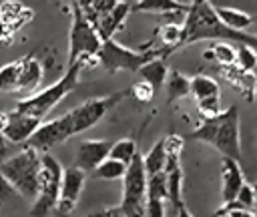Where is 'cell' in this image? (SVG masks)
Masks as SVG:
<instances>
[{
    "label": "cell",
    "instance_id": "obj_27",
    "mask_svg": "<svg viewBox=\"0 0 257 217\" xmlns=\"http://www.w3.org/2000/svg\"><path fill=\"white\" fill-rule=\"evenodd\" d=\"M235 48L225 40V42H215L209 50L203 52L205 60H217L219 64H235Z\"/></svg>",
    "mask_w": 257,
    "mask_h": 217
},
{
    "label": "cell",
    "instance_id": "obj_32",
    "mask_svg": "<svg viewBox=\"0 0 257 217\" xmlns=\"http://www.w3.org/2000/svg\"><path fill=\"white\" fill-rule=\"evenodd\" d=\"M128 94H133L139 102H151L153 100V94H155V88L147 82V80H139V82H135L131 88H128Z\"/></svg>",
    "mask_w": 257,
    "mask_h": 217
},
{
    "label": "cell",
    "instance_id": "obj_9",
    "mask_svg": "<svg viewBox=\"0 0 257 217\" xmlns=\"http://www.w3.org/2000/svg\"><path fill=\"white\" fill-rule=\"evenodd\" d=\"M167 163H165V179H167V201L173 205V209L179 215L189 217V209L185 207L183 201V167H181V147L183 139L181 137H167Z\"/></svg>",
    "mask_w": 257,
    "mask_h": 217
},
{
    "label": "cell",
    "instance_id": "obj_13",
    "mask_svg": "<svg viewBox=\"0 0 257 217\" xmlns=\"http://www.w3.org/2000/svg\"><path fill=\"white\" fill-rule=\"evenodd\" d=\"M197 100V106L203 117L217 115L221 111V88L217 80L207 74H195L191 78V92Z\"/></svg>",
    "mask_w": 257,
    "mask_h": 217
},
{
    "label": "cell",
    "instance_id": "obj_1",
    "mask_svg": "<svg viewBox=\"0 0 257 217\" xmlns=\"http://www.w3.org/2000/svg\"><path fill=\"white\" fill-rule=\"evenodd\" d=\"M201 40H235L239 44H249L257 50V36L245 30H235L227 26L215 12L209 0H193L183 18V40L181 46L201 42Z\"/></svg>",
    "mask_w": 257,
    "mask_h": 217
},
{
    "label": "cell",
    "instance_id": "obj_33",
    "mask_svg": "<svg viewBox=\"0 0 257 217\" xmlns=\"http://www.w3.org/2000/svg\"><path fill=\"white\" fill-rule=\"evenodd\" d=\"M215 213H217V215H255L253 209L245 207V205H243L241 201H237V199L223 203V207H219Z\"/></svg>",
    "mask_w": 257,
    "mask_h": 217
},
{
    "label": "cell",
    "instance_id": "obj_31",
    "mask_svg": "<svg viewBox=\"0 0 257 217\" xmlns=\"http://www.w3.org/2000/svg\"><path fill=\"white\" fill-rule=\"evenodd\" d=\"M235 62L239 68L253 72L257 68V50L249 44H239V48L235 52Z\"/></svg>",
    "mask_w": 257,
    "mask_h": 217
},
{
    "label": "cell",
    "instance_id": "obj_37",
    "mask_svg": "<svg viewBox=\"0 0 257 217\" xmlns=\"http://www.w3.org/2000/svg\"><path fill=\"white\" fill-rule=\"evenodd\" d=\"M253 189H255V205H253V213L257 215V179H255V183H253Z\"/></svg>",
    "mask_w": 257,
    "mask_h": 217
},
{
    "label": "cell",
    "instance_id": "obj_8",
    "mask_svg": "<svg viewBox=\"0 0 257 217\" xmlns=\"http://www.w3.org/2000/svg\"><path fill=\"white\" fill-rule=\"evenodd\" d=\"M62 165L46 153L40 155V177H38V193L34 197V205L30 207V213L36 217L48 215L54 211L58 203L60 193V181H62Z\"/></svg>",
    "mask_w": 257,
    "mask_h": 217
},
{
    "label": "cell",
    "instance_id": "obj_24",
    "mask_svg": "<svg viewBox=\"0 0 257 217\" xmlns=\"http://www.w3.org/2000/svg\"><path fill=\"white\" fill-rule=\"evenodd\" d=\"M165 84H167V98L169 102H175L183 96H187L191 92V78L185 76L183 72H167V78H165Z\"/></svg>",
    "mask_w": 257,
    "mask_h": 217
},
{
    "label": "cell",
    "instance_id": "obj_38",
    "mask_svg": "<svg viewBox=\"0 0 257 217\" xmlns=\"http://www.w3.org/2000/svg\"><path fill=\"white\" fill-rule=\"evenodd\" d=\"M52 2H56V4H58V2H60V0H52Z\"/></svg>",
    "mask_w": 257,
    "mask_h": 217
},
{
    "label": "cell",
    "instance_id": "obj_20",
    "mask_svg": "<svg viewBox=\"0 0 257 217\" xmlns=\"http://www.w3.org/2000/svg\"><path fill=\"white\" fill-rule=\"evenodd\" d=\"M189 4L181 0H137L131 6V12H153V14H167V16H177L185 14Z\"/></svg>",
    "mask_w": 257,
    "mask_h": 217
},
{
    "label": "cell",
    "instance_id": "obj_22",
    "mask_svg": "<svg viewBox=\"0 0 257 217\" xmlns=\"http://www.w3.org/2000/svg\"><path fill=\"white\" fill-rule=\"evenodd\" d=\"M137 72H139V76L143 80H147L157 90L161 84H165V78H167V72L169 70H167V64H165L163 56H155V58L147 60L145 64H141Z\"/></svg>",
    "mask_w": 257,
    "mask_h": 217
},
{
    "label": "cell",
    "instance_id": "obj_21",
    "mask_svg": "<svg viewBox=\"0 0 257 217\" xmlns=\"http://www.w3.org/2000/svg\"><path fill=\"white\" fill-rule=\"evenodd\" d=\"M221 68L225 70L223 76H227V80L231 84H235L239 90H245L247 98H253V92L257 90V80H255L251 70H243V68L233 66V64H221Z\"/></svg>",
    "mask_w": 257,
    "mask_h": 217
},
{
    "label": "cell",
    "instance_id": "obj_11",
    "mask_svg": "<svg viewBox=\"0 0 257 217\" xmlns=\"http://www.w3.org/2000/svg\"><path fill=\"white\" fill-rule=\"evenodd\" d=\"M74 135V129H72V121H70V115H62L58 119H52L48 123H40L36 127V131L26 139V145L40 151V153H46L50 151L52 147L64 143L66 139H70Z\"/></svg>",
    "mask_w": 257,
    "mask_h": 217
},
{
    "label": "cell",
    "instance_id": "obj_19",
    "mask_svg": "<svg viewBox=\"0 0 257 217\" xmlns=\"http://www.w3.org/2000/svg\"><path fill=\"white\" fill-rule=\"evenodd\" d=\"M128 14H131V6H128L126 2H122V0H118V4H116L110 12L96 16V20H94L92 24H94V28L98 30L100 38H110V36L122 26V22L126 20Z\"/></svg>",
    "mask_w": 257,
    "mask_h": 217
},
{
    "label": "cell",
    "instance_id": "obj_7",
    "mask_svg": "<svg viewBox=\"0 0 257 217\" xmlns=\"http://www.w3.org/2000/svg\"><path fill=\"white\" fill-rule=\"evenodd\" d=\"M167 54L165 50L161 48H155V50H133V48H126L122 44H118L116 40L110 38H102L100 42V48L96 52V58L98 62L102 64V68L110 74L118 72V70H128V72H137L141 64H145L147 60L155 58V56H163Z\"/></svg>",
    "mask_w": 257,
    "mask_h": 217
},
{
    "label": "cell",
    "instance_id": "obj_6",
    "mask_svg": "<svg viewBox=\"0 0 257 217\" xmlns=\"http://www.w3.org/2000/svg\"><path fill=\"white\" fill-rule=\"evenodd\" d=\"M145 191H147V169L143 155L137 151L126 163L122 175V199L116 209H106L110 215H145Z\"/></svg>",
    "mask_w": 257,
    "mask_h": 217
},
{
    "label": "cell",
    "instance_id": "obj_29",
    "mask_svg": "<svg viewBox=\"0 0 257 217\" xmlns=\"http://www.w3.org/2000/svg\"><path fill=\"white\" fill-rule=\"evenodd\" d=\"M181 40H183V24H165L161 28V44L165 46L167 54L173 52L175 48H181Z\"/></svg>",
    "mask_w": 257,
    "mask_h": 217
},
{
    "label": "cell",
    "instance_id": "obj_34",
    "mask_svg": "<svg viewBox=\"0 0 257 217\" xmlns=\"http://www.w3.org/2000/svg\"><path fill=\"white\" fill-rule=\"evenodd\" d=\"M235 199L241 201L245 207L253 209V205H255V189H253V185H249V183L243 181V185H241V189H239V193H237Z\"/></svg>",
    "mask_w": 257,
    "mask_h": 217
},
{
    "label": "cell",
    "instance_id": "obj_12",
    "mask_svg": "<svg viewBox=\"0 0 257 217\" xmlns=\"http://www.w3.org/2000/svg\"><path fill=\"white\" fill-rule=\"evenodd\" d=\"M84 181H86V173H84L80 167H76V165L62 171L58 203H56V207H54V211H56L58 215H68V213L74 211V207H76V203H78V199H80Z\"/></svg>",
    "mask_w": 257,
    "mask_h": 217
},
{
    "label": "cell",
    "instance_id": "obj_16",
    "mask_svg": "<svg viewBox=\"0 0 257 217\" xmlns=\"http://www.w3.org/2000/svg\"><path fill=\"white\" fill-rule=\"evenodd\" d=\"M167 201V179L165 171L147 175V191H145V213L151 217H163Z\"/></svg>",
    "mask_w": 257,
    "mask_h": 217
},
{
    "label": "cell",
    "instance_id": "obj_23",
    "mask_svg": "<svg viewBox=\"0 0 257 217\" xmlns=\"http://www.w3.org/2000/svg\"><path fill=\"white\" fill-rule=\"evenodd\" d=\"M217 16L231 28L235 30H245L247 26L253 24V16L245 10H239V8H231V6H213Z\"/></svg>",
    "mask_w": 257,
    "mask_h": 217
},
{
    "label": "cell",
    "instance_id": "obj_30",
    "mask_svg": "<svg viewBox=\"0 0 257 217\" xmlns=\"http://www.w3.org/2000/svg\"><path fill=\"white\" fill-rule=\"evenodd\" d=\"M135 153H137V141L135 139H120V141H116V143L110 145L108 157L118 159L122 163H128Z\"/></svg>",
    "mask_w": 257,
    "mask_h": 217
},
{
    "label": "cell",
    "instance_id": "obj_15",
    "mask_svg": "<svg viewBox=\"0 0 257 217\" xmlns=\"http://www.w3.org/2000/svg\"><path fill=\"white\" fill-rule=\"evenodd\" d=\"M110 141L106 139H86L78 145L76 151V167H80L84 173H92L98 163H102L108 157Z\"/></svg>",
    "mask_w": 257,
    "mask_h": 217
},
{
    "label": "cell",
    "instance_id": "obj_36",
    "mask_svg": "<svg viewBox=\"0 0 257 217\" xmlns=\"http://www.w3.org/2000/svg\"><path fill=\"white\" fill-rule=\"evenodd\" d=\"M10 145H12V143L0 133V163H2L6 157H10Z\"/></svg>",
    "mask_w": 257,
    "mask_h": 217
},
{
    "label": "cell",
    "instance_id": "obj_35",
    "mask_svg": "<svg viewBox=\"0 0 257 217\" xmlns=\"http://www.w3.org/2000/svg\"><path fill=\"white\" fill-rule=\"evenodd\" d=\"M16 195H18L16 189H14V187L6 181V177L0 173V203H8V201H12Z\"/></svg>",
    "mask_w": 257,
    "mask_h": 217
},
{
    "label": "cell",
    "instance_id": "obj_25",
    "mask_svg": "<svg viewBox=\"0 0 257 217\" xmlns=\"http://www.w3.org/2000/svg\"><path fill=\"white\" fill-rule=\"evenodd\" d=\"M143 163H145L147 175H155V173H161L165 169V163H167V145H165V139L157 141L151 147V151L143 157Z\"/></svg>",
    "mask_w": 257,
    "mask_h": 217
},
{
    "label": "cell",
    "instance_id": "obj_2",
    "mask_svg": "<svg viewBox=\"0 0 257 217\" xmlns=\"http://www.w3.org/2000/svg\"><path fill=\"white\" fill-rule=\"evenodd\" d=\"M193 141L207 143L215 147L223 157L241 161V129H239V106L231 104L217 115L203 117L201 125L189 135Z\"/></svg>",
    "mask_w": 257,
    "mask_h": 217
},
{
    "label": "cell",
    "instance_id": "obj_4",
    "mask_svg": "<svg viewBox=\"0 0 257 217\" xmlns=\"http://www.w3.org/2000/svg\"><path fill=\"white\" fill-rule=\"evenodd\" d=\"M0 173L16 189L18 195L34 199L36 193H38L40 151H36V149L26 145L16 155H10L0 163Z\"/></svg>",
    "mask_w": 257,
    "mask_h": 217
},
{
    "label": "cell",
    "instance_id": "obj_14",
    "mask_svg": "<svg viewBox=\"0 0 257 217\" xmlns=\"http://www.w3.org/2000/svg\"><path fill=\"white\" fill-rule=\"evenodd\" d=\"M42 123V119L38 117H32V115H26L22 111H8V117H6V125L4 129L0 131L12 145H22L26 143V139L36 131V127Z\"/></svg>",
    "mask_w": 257,
    "mask_h": 217
},
{
    "label": "cell",
    "instance_id": "obj_3",
    "mask_svg": "<svg viewBox=\"0 0 257 217\" xmlns=\"http://www.w3.org/2000/svg\"><path fill=\"white\" fill-rule=\"evenodd\" d=\"M82 62L76 60L74 64H68L64 76H60L56 82H52L50 86L42 88V90H36L24 98H20L16 102V111H22L26 115H32V117H46L66 94H70L76 86H78V74L82 70Z\"/></svg>",
    "mask_w": 257,
    "mask_h": 217
},
{
    "label": "cell",
    "instance_id": "obj_28",
    "mask_svg": "<svg viewBox=\"0 0 257 217\" xmlns=\"http://www.w3.org/2000/svg\"><path fill=\"white\" fill-rule=\"evenodd\" d=\"M18 74H20V58H16V60L0 66V90H4V92H16Z\"/></svg>",
    "mask_w": 257,
    "mask_h": 217
},
{
    "label": "cell",
    "instance_id": "obj_10",
    "mask_svg": "<svg viewBox=\"0 0 257 217\" xmlns=\"http://www.w3.org/2000/svg\"><path fill=\"white\" fill-rule=\"evenodd\" d=\"M126 94H128V88L126 90H114V92L104 94V96L88 98L82 104H78L76 108H72L68 115H70V121H72L74 135L84 133L90 127H94L98 121H102L108 115V111H112Z\"/></svg>",
    "mask_w": 257,
    "mask_h": 217
},
{
    "label": "cell",
    "instance_id": "obj_26",
    "mask_svg": "<svg viewBox=\"0 0 257 217\" xmlns=\"http://www.w3.org/2000/svg\"><path fill=\"white\" fill-rule=\"evenodd\" d=\"M124 169H126V163H122V161H118V159H112V157H106L102 163L96 165V169L92 171V175H94L96 179L114 181V179H122Z\"/></svg>",
    "mask_w": 257,
    "mask_h": 217
},
{
    "label": "cell",
    "instance_id": "obj_17",
    "mask_svg": "<svg viewBox=\"0 0 257 217\" xmlns=\"http://www.w3.org/2000/svg\"><path fill=\"white\" fill-rule=\"evenodd\" d=\"M42 78H44L42 62L34 54L20 56V74H18L16 92H26V94L36 92V88L40 86Z\"/></svg>",
    "mask_w": 257,
    "mask_h": 217
},
{
    "label": "cell",
    "instance_id": "obj_18",
    "mask_svg": "<svg viewBox=\"0 0 257 217\" xmlns=\"http://www.w3.org/2000/svg\"><path fill=\"white\" fill-rule=\"evenodd\" d=\"M243 181L245 179H243L239 161L231 159V157H223V163H221V199H223V203L233 201L237 197Z\"/></svg>",
    "mask_w": 257,
    "mask_h": 217
},
{
    "label": "cell",
    "instance_id": "obj_5",
    "mask_svg": "<svg viewBox=\"0 0 257 217\" xmlns=\"http://www.w3.org/2000/svg\"><path fill=\"white\" fill-rule=\"evenodd\" d=\"M100 34L94 28V24L88 20V16L80 10V6L72 4V22H70V34H68V64H74L76 60L82 62V66L94 64L96 52L100 48Z\"/></svg>",
    "mask_w": 257,
    "mask_h": 217
}]
</instances>
